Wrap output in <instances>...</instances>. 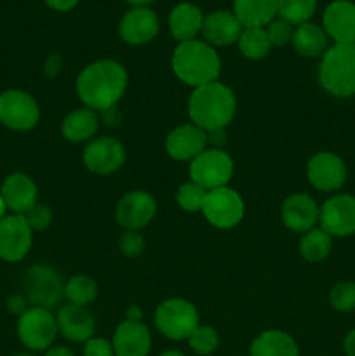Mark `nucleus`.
Returning a JSON list of instances; mask_svg holds the SVG:
<instances>
[{
  "mask_svg": "<svg viewBox=\"0 0 355 356\" xmlns=\"http://www.w3.org/2000/svg\"><path fill=\"white\" fill-rule=\"evenodd\" d=\"M129 75L115 59H100L87 65L75 80V90L84 106L94 111L117 106L127 89Z\"/></svg>",
  "mask_w": 355,
  "mask_h": 356,
  "instance_id": "obj_1",
  "label": "nucleus"
},
{
  "mask_svg": "<svg viewBox=\"0 0 355 356\" xmlns=\"http://www.w3.org/2000/svg\"><path fill=\"white\" fill-rule=\"evenodd\" d=\"M237 111L233 90L221 82H211L197 87L188 99V117L191 124L205 132L226 129Z\"/></svg>",
  "mask_w": 355,
  "mask_h": 356,
  "instance_id": "obj_2",
  "label": "nucleus"
},
{
  "mask_svg": "<svg viewBox=\"0 0 355 356\" xmlns=\"http://www.w3.org/2000/svg\"><path fill=\"white\" fill-rule=\"evenodd\" d=\"M171 66L174 75L194 89L216 82L221 73V59L216 49L197 38L176 45Z\"/></svg>",
  "mask_w": 355,
  "mask_h": 356,
  "instance_id": "obj_3",
  "label": "nucleus"
},
{
  "mask_svg": "<svg viewBox=\"0 0 355 356\" xmlns=\"http://www.w3.org/2000/svg\"><path fill=\"white\" fill-rule=\"evenodd\" d=\"M320 87L329 96H355V44H334L320 58Z\"/></svg>",
  "mask_w": 355,
  "mask_h": 356,
  "instance_id": "obj_4",
  "label": "nucleus"
},
{
  "mask_svg": "<svg viewBox=\"0 0 355 356\" xmlns=\"http://www.w3.org/2000/svg\"><path fill=\"white\" fill-rule=\"evenodd\" d=\"M24 298L38 308H58L65 299V282L56 268L49 264L30 266L23 278Z\"/></svg>",
  "mask_w": 355,
  "mask_h": 356,
  "instance_id": "obj_5",
  "label": "nucleus"
},
{
  "mask_svg": "<svg viewBox=\"0 0 355 356\" xmlns=\"http://www.w3.org/2000/svg\"><path fill=\"white\" fill-rule=\"evenodd\" d=\"M153 320L157 330L171 341H188L191 332L200 325L197 308L181 298H171L160 302Z\"/></svg>",
  "mask_w": 355,
  "mask_h": 356,
  "instance_id": "obj_6",
  "label": "nucleus"
},
{
  "mask_svg": "<svg viewBox=\"0 0 355 356\" xmlns=\"http://www.w3.org/2000/svg\"><path fill=\"white\" fill-rule=\"evenodd\" d=\"M235 163L233 159L218 148H205L197 159H194L188 167L190 181L197 183L205 191L216 190V188L228 186L233 177Z\"/></svg>",
  "mask_w": 355,
  "mask_h": 356,
  "instance_id": "obj_7",
  "label": "nucleus"
},
{
  "mask_svg": "<svg viewBox=\"0 0 355 356\" xmlns=\"http://www.w3.org/2000/svg\"><path fill=\"white\" fill-rule=\"evenodd\" d=\"M58 334L56 315L47 308L31 306L17 318V337L31 351H47Z\"/></svg>",
  "mask_w": 355,
  "mask_h": 356,
  "instance_id": "obj_8",
  "label": "nucleus"
},
{
  "mask_svg": "<svg viewBox=\"0 0 355 356\" xmlns=\"http://www.w3.org/2000/svg\"><path fill=\"white\" fill-rule=\"evenodd\" d=\"M246 205L242 197L237 190L230 186L216 188L207 191L204 205H202V214L205 221L218 229H232L242 221Z\"/></svg>",
  "mask_w": 355,
  "mask_h": 356,
  "instance_id": "obj_9",
  "label": "nucleus"
},
{
  "mask_svg": "<svg viewBox=\"0 0 355 356\" xmlns=\"http://www.w3.org/2000/svg\"><path fill=\"white\" fill-rule=\"evenodd\" d=\"M40 120V106L30 92L7 89L0 92V124L16 132L31 131Z\"/></svg>",
  "mask_w": 355,
  "mask_h": 356,
  "instance_id": "obj_10",
  "label": "nucleus"
},
{
  "mask_svg": "<svg viewBox=\"0 0 355 356\" xmlns=\"http://www.w3.org/2000/svg\"><path fill=\"white\" fill-rule=\"evenodd\" d=\"M347 163L333 152H319L306 163V179L315 190L336 193L347 183Z\"/></svg>",
  "mask_w": 355,
  "mask_h": 356,
  "instance_id": "obj_11",
  "label": "nucleus"
},
{
  "mask_svg": "<svg viewBox=\"0 0 355 356\" xmlns=\"http://www.w3.org/2000/svg\"><path fill=\"white\" fill-rule=\"evenodd\" d=\"M319 225L327 235L347 238L355 235V197L334 193L320 205Z\"/></svg>",
  "mask_w": 355,
  "mask_h": 356,
  "instance_id": "obj_12",
  "label": "nucleus"
},
{
  "mask_svg": "<svg viewBox=\"0 0 355 356\" xmlns=\"http://www.w3.org/2000/svg\"><path fill=\"white\" fill-rule=\"evenodd\" d=\"M82 162L96 176H110L125 163V148L118 139L101 136L87 143L82 152Z\"/></svg>",
  "mask_w": 355,
  "mask_h": 356,
  "instance_id": "obj_13",
  "label": "nucleus"
},
{
  "mask_svg": "<svg viewBox=\"0 0 355 356\" xmlns=\"http://www.w3.org/2000/svg\"><path fill=\"white\" fill-rule=\"evenodd\" d=\"M157 214V200L145 190L127 191L115 207V219L125 232H139L148 226Z\"/></svg>",
  "mask_w": 355,
  "mask_h": 356,
  "instance_id": "obj_14",
  "label": "nucleus"
},
{
  "mask_svg": "<svg viewBox=\"0 0 355 356\" xmlns=\"http://www.w3.org/2000/svg\"><path fill=\"white\" fill-rule=\"evenodd\" d=\"M33 243V232L21 214H9L0 221V259L17 263L24 259Z\"/></svg>",
  "mask_w": 355,
  "mask_h": 356,
  "instance_id": "obj_15",
  "label": "nucleus"
},
{
  "mask_svg": "<svg viewBox=\"0 0 355 356\" xmlns=\"http://www.w3.org/2000/svg\"><path fill=\"white\" fill-rule=\"evenodd\" d=\"M160 21L159 16L150 7H132L122 16L118 23V35L129 45L150 44L159 35Z\"/></svg>",
  "mask_w": 355,
  "mask_h": 356,
  "instance_id": "obj_16",
  "label": "nucleus"
},
{
  "mask_svg": "<svg viewBox=\"0 0 355 356\" xmlns=\"http://www.w3.org/2000/svg\"><path fill=\"white\" fill-rule=\"evenodd\" d=\"M207 148V132L195 124L174 127L166 138L167 155L178 162H191Z\"/></svg>",
  "mask_w": 355,
  "mask_h": 356,
  "instance_id": "obj_17",
  "label": "nucleus"
},
{
  "mask_svg": "<svg viewBox=\"0 0 355 356\" xmlns=\"http://www.w3.org/2000/svg\"><path fill=\"white\" fill-rule=\"evenodd\" d=\"M320 205L308 193H292L284 200L281 209L282 222L294 233H306L317 228Z\"/></svg>",
  "mask_w": 355,
  "mask_h": 356,
  "instance_id": "obj_18",
  "label": "nucleus"
},
{
  "mask_svg": "<svg viewBox=\"0 0 355 356\" xmlns=\"http://www.w3.org/2000/svg\"><path fill=\"white\" fill-rule=\"evenodd\" d=\"M322 28L334 44H355V3L334 0L322 14Z\"/></svg>",
  "mask_w": 355,
  "mask_h": 356,
  "instance_id": "obj_19",
  "label": "nucleus"
},
{
  "mask_svg": "<svg viewBox=\"0 0 355 356\" xmlns=\"http://www.w3.org/2000/svg\"><path fill=\"white\" fill-rule=\"evenodd\" d=\"M56 323H58V332L70 343H87L90 337H94L96 330V320L93 313L75 305L59 306L56 313Z\"/></svg>",
  "mask_w": 355,
  "mask_h": 356,
  "instance_id": "obj_20",
  "label": "nucleus"
},
{
  "mask_svg": "<svg viewBox=\"0 0 355 356\" xmlns=\"http://www.w3.org/2000/svg\"><path fill=\"white\" fill-rule=\"evenodd\" d=\"M0 195L7 211L24 216L38 202V188L28 174L13 172L3 179Z\"/></svg>",
  "mask_w": 355,
  "mask_h": 356,
  "instance_id": "obj_21",
  "label": "nucleus"
},
{
  "mask_svg": "<svg viewBox=\"0 0 355 356\" xmlns=\"http://www.w3.org/2000/svg\"><path fill=\"white\" fill-rule=\"evenodd\" d=\"M244 26L233 10H212L204 17L202 37L212 47H228L239 42Z\"/></svg>",
  "mask_w": 355,
  "mask_h": 356,
  "instance_id": "obj_22",
  "label": "nucleus"
},
{
  "mask_svg": "<svg viewBox=\"0 0 355 356\" xmlns=\"http://www.w3.org/2000/svg\"><path fill=\"white\" fill-rule=\"evenodd\" d=\"M111 346L115 356H148L152 350V334L143 322L124 320L115 329Z\"/></svg>",
  "mask_w": 355,
  "mask_h": 356,
  "instance_id": "obj_23",
  "label": "nucleus"
},
{
  "mask_svg": "<svg viewBox=\"0 0 355 356\" xmlns=\"http://www.w3.org/2000/svg\"><path fill=\"white\" fill-rule=\"evenodd\" d=\"M204 13L200 7L195 6L191 2H181L171 10L169 14V31L178 42H188L195 40L197 35L202 31V24H204Z\"/></svg>",
  "mask_w": 355,
  "mask_h": 356,
  "instance_id": "obj_24",
  "label": "nucleus"
},
{
  "mask_svg": "<svg viewBox=\"0 0 355 356\" xmlns=\"http://www.w3.org/2000/svg\"><path fill=\"white\" fill-rule=\"evenodd\" d=\"M100 129V115L90 108H75L61 122V136L70 143H89Z\"/></svg>",
  "mask_w": 355,
  "mask_h": 356,
  "instance_id": "obj_25",
  "label": "nucleus"
},
{
  "mask_svg": "<svg viewBox=\"0 0 355 356\" xmlns=\"http://www.w3.org/2000/svg\"><path fill=\"white\" fill-rule=\"evenodd\" d=\"M249 353L251 356H299V348L287 332L268 329L254 337Z\"/></svg>",
  "mask_w": 355,
  "mask_h": 356,
  "instance_id": "obj_26",
  "label": "nucleus"
},
{
  "mask_svg": "<svg viewBox=\"0 0 355 356\" xmlns=\"http://www.w3.org/2000/svg\"><path fill=\"white\" fill-rule=\"evenodd\" d=\"M291 44L303 58H322L324 52L329 49V37L320 24L308 21L294 28Z\"/></svg>",
  "mask_w": 355,
  "mask_h": 356,
  "instance_id": "obj_27",
  "label": "nucleus"
},
{
  "mask_svg": "<svg viewBox=\"0 0 355 356\" xmlns=\"http://www.w3.org/2000/svg\"><path fill=\"white\" fill-rule=\"evenodd\" d=\"M233 14L244 28H265L277 16V0H233Z\"/></svg>",
  "mask_w": 355,
  "mask_h": 356,
  "instance_id": "obj_28",
  "label": "nucleus"
},
{
  "mask_svg": "<svg viewBox=\"0 0 355 356\" xmlns=\"http://www.w3.org/2000/svg\"><path fill=\"white\" fill-rule=\"evenodd\" d=\"M299 254L308 263H322L327 259L333 249V236L327 235L322 228H313L303 233L299 238Z\"/></svg>",
  "mask_w": 355,
  "mask_h": 356,
  "instance_id": "obj_29",
  "label": "nucleus"
},
{
  "mask_svg": "<svg viewBox=\"0 0 355 356\" xmlns=\"http://www.w3.org/2000/svg\"><path fill=\"white\" fill-rule=\"evenodd\" d=\"M237 45H239L240 54L244 58L251 59V61H260V59L267 58L271 51V44L267 35V30L261 26L244 28Z\"/></svg>",
  "mask_w": 355,
  "mask_h": 356,
  "instance_id": "obj_30",
  "label": "nucleus"
},
{
  "mask_svg": "<svg viewBox=\"0 0 355 356\" xmlns=\"http://www.w3.org/2000/svg\"><path fill=\"white\" fill-rule=\"evenodd\" d=\"M97 298V284L87 275H73L65 284V299L68 305L87 308Z\"/></svg>",
  "mask_w": 355,
  "mask_h": 356,
  "instance_id": "obj_31",
  "label": "nucleus"
},
{
  "mask_svg": "<svg viewBox=\"0 0 355 356\" xmlns=\"http://www.w3.org/2000/svg\"><path fill=\"white\" fill-rule=\"evenodd\" d=\"M317 10V0H277V14L292 26L308 23Z\"/></svg>",
  "mask_w": 355,
  "mask_h": 356,
  "instance_id": "obj_32",
  "label": "nucleus"
},
{
  "mask_svg": "<svg viewBox=\"0 0 355 356\" xmlns=\"http://www.w3.org/2000/svg\"><path fill=\"white\" fill-rule=\"evenodd\" d=\"M188 344L191 350L200 356H211L218 350L219 336L214 327L211 325H198L188 337Z\"/></svg>",
  "mask_w": 355,
  "mask_h": 356,
  "instance_id": "obj_33",
  "label": "nucleus"
},
{
  "mask_svg": "<svg viewBox=\"0 0 355 356\" xmlns=\"http://www.w3.org/2000/svg\"><path fill=\"white\" fill-rule=\"evenodd\" d=\"M329 305L338 313L355 312V282L343 280L333 285L329 292Z\"/></svg>",
  "mask_w": 355,
  "mask_h": 356,
  "instance_id": "obj_34",
  "label": "nucleus"
},
{
  "mask_svg": "<svg viewBox=\"0 0 355 356\" xmlns=\"http://www.w3.org/2000/svg\"><path fill=\"white\" fill-rule=\"evenodd\" d=\"M207 191L194 181L183 183L176 191V202L184 212H202Z\"/></svg>",
  "mask_w": 355,
  "mask_h": 356,
  "instance_id": "obj_35",
  "label": "nucleus"
},
{
  "mask_svg": "<svg viewBox=\"0 0 355 356\" xmlns=\"http://www.w3.org/2000/svg\"><path fill=\"white\" fill-rule=\"evenodd\" d=\"M268 38H270L271 47H284V45L291 44L292 33H294V26L284 21L282 17H275L270 23L265 26Z\"/></svg>",
  "mask_w": 355,
  "mask_h": 356,
  "instance_id": "obj_36",
  "label": "nucleus"
},
{
  "mask_svg": "<svg viewBox=\"0 0 355 356\" xmlns=\"http://www.w3.org/2000/svg\"><path fill=\"white\" fill-rule=\"evenodd\" d=\"M24 219H26L31 232H45V229L52 225V211L49 205L37 202V204L24 214Z\"/></svg>",
  "mask_w": 355,
  "mask_h": 356,
  "instance_id": "obj_37",
  "label": "nucleus"
},
{
  "mask_svg": "<svg viewBox=\"0 0 355 356\" xmlns=\"http://www.w3.org/2000/svg\"><path fill=\"white\" fill-rule=\"evenodd\" d=\"M118 249L125 257H138L145 249V238L139 232H125L118 240Z\"/></svg>",
  "mask_w": 355,
  "mask_h": 356,
  "instance_id": "obj_38",
  "label": "nucleus"
},
{
  "mask_svg": "<svg viewBox=\"0 0 355 356\" xmlns=\"http://www.w3.org/2000/svg\"><path fill=\"white\" fill-rule=\"evenodd\" d=\"M82 356H115L111 341L103 337H90L87 343H84Z\"/></svg>",
  "mask_w": 355,
  "mask_h": 356,
  "instance_id": "obj_39",
  "label": "nucleus"
},
{
  "mask_svg": "<svg viewBox=\"0 0 355 356\" xmlns=\"http://www.w3.org/2000/svg\"><path fill=\"white\" fill-rule=\"evenodd\" d=\"M26 298L24 296H19V294H14L10 296L9 299H7V308H9V312L16 313V315H23L24 312H26Z\"/></svg>",
  "mask_w": 355,
  "mask_h": 356,
  "instance_id": "obj_40",
  "label": "nucleus"
},
{
  "mask_svg": "<svg viewBox=\"0 0 355 356\" xmlns=\"http://www.w3.org/2000/svg\"><path fill=\"white\" fill-rule=\"evenodd\" d=\"M52 10H58V13H68V10L75 9L77 3L80 0H44Z\"/></svg>",
  "mask_w": 355,
  "mask_h": 356,
  "instance_id": "obj_41",
  "label": "nucleus"
},
{
  "mask_svg": "<svg viewBox=\"0 0 355 356\" xmlns=\"http://www.w3.org/2000/svg\"><path fill=\"white\" fill-rule=\"evenodd\" d=\"M226 143L225 129H216V131L207 132V145H212V148L223 149V145Z\"/></svg>",
  "mask_w": 355,
  "mask_h": 356,
  "instance_id": "obj_42",
  "label": "nucleus"
},
{
  "mask_svg": "<svg viewBox=\"0 0 355 356\" xmlns=\"http://www.w3.org/2000/svg\"><path fill=\"white\" fill-rule=\"evenodd\" d=\"M59 66H61V58H59L58 54H52L51 58L47 59V63H45V73H47L49 76H56L59 72Z\"/></svg>",
  "mask_w": 355,
  "mask_h": 356,
  "instance_id": "obj_43",
  "label": "nucleus"
},
{
  "mask_svg": "<svg viewBox=\"0 0 355 356\" xmlns=\"http://www.w3.org/2000/svg\"><path fill=\"white\" fill-rule=\"evenodd\" d=\"M343 351L347 356H355V329H352L350 332L345 336Z\"/></svg>",
  "mask_w": 355,
  "mask_h": 356,
  "instance_id": "obj_44",
  "label": "nucleus"
},
{
  "mask_svg": "<svg viewBox=\"0 0 355 356\" xmlns=\"http://www.w3.org/2000/svg\"><path fill=\"white\" fill-rule=\"evenodd\" d=\"M44 356H75V353L66 346H52L45 351Z\"/></svg>",
  "mask_w": 355,
  "mask_h": 356,
  "instance_id": "obj_45",
  "label": "nucleus"
},
{
  "mask_svg": "<svg viewBox=\"0 0 355 356\" xmlns=\"http://www.w3.org/2000/svg\"><path fill=\"white\" fill-rule=\"evenodd\" d=\"M143 312L138 305H131L125 312V320H134V322H141Z\"/></svg>",
  "mask_w": 355,
  "mask_h": 356,
  "instance_id": "obj_46",
  "label": "nucleus"
},
{
  "mask_svg": "<svg viewBox=\"0 0 355 356\" xmlns=\"http://www.w3.org/2000/svg\"><path fill=\"white\" fill-rule=\"evenodd\" d=\"M103 117H104V120H106L110 125H117L118 120H120V113H118L117 106L110 108V110H106V111H103Z\"/></svg>",
  "mask_w": 355,
  "mask_h": 356,
  "instance_id": "obj_47",
  "label": "nucleus"
},
{
  "mask_svg": "<svg viewBox=\"0 0 355 356\" xmlns=\"http://www.w3.org/2000/svg\"><path fill=\"white\" fill-rule=\"evenodd\" d=\"M125 2L132 7H148V6H152L155 0H125Z\"/></svg>",
  "mask_w": 355,
  "mask_h": 356,
  "instance_id": "obj_48",
  "label": "nucleus"
},
{
  "mask_svg": "<svg viewBox=\"0 0 355 356\" xmlns=\"http://www.w3.org/2000/svg\"><path fill=\"white\" fill-rule=\"evenodd\" d=\"M6 212H7V207H6V204H3V198H2V195H0V221H2L3 218H6Z\"/></svg>",
  "mask_w": 355,
  "mask_h": 356,
  "instance_id": "obj_49",
  "label": "nucleus"
},
{
  "mask_svg": "<svg viewBox=\"0 0 355 356\" xmlns=\"http://www.w3.org/2000/svg\"><path fill=\"white\" fill-rule=\"evenodd\" d=\"M160 356H184V355H183V353H180V351L171 350V351H166V353H162Z\"/></svg>",
  "mask_w": 355,
  "mask_h": 356,
  "instance_id": "obj_50",
  "label": "nucleus"
},
{
  "mask_svg": "<svg viewBox=\"0 0 355 356\" xmlns=\"http://www.w3.org/2000/svg\"><path fill=\"white\" fill-rule=\"evenodd\" d=\"M16 356H31V355H26V353H21V355H16Z\"/></svg>",
  "mask_w": 355,
  "mask_h": 356,
  "instance_id": "obj_51",
  "label": "nucleus"
}]
</instances>
